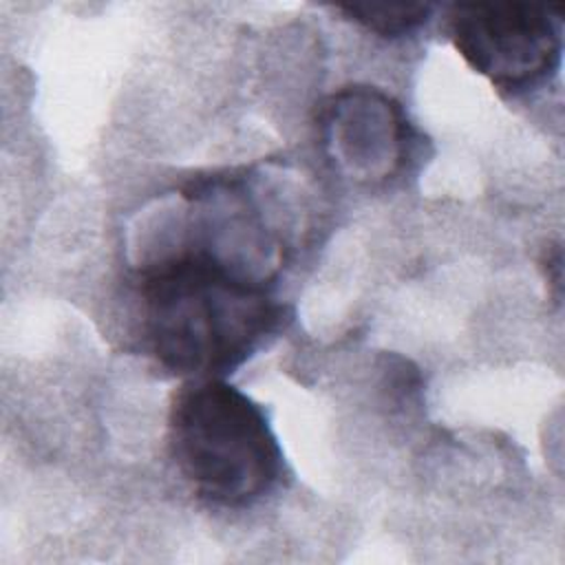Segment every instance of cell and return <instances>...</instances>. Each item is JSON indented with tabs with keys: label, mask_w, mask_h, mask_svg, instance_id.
Returning a JSON list of instances; mask_svg holds the SVG:
<instances>
[{
	"label": "cell",
	"mask_w": 565,
	"mask_h": 565,
	"mask_svg": "<svg viewBox=\"0 0 565 565\" xmlns=\"http://www.w3.org/2000/svg\"><path fill=\"white\" fill-rule=\"evenodd\" d=\"M331 161L351 179L386 181L413 152V128L397 102L373 88L333 95L320 115Z\"/></svg>",
	"instance_id": "cell-4"
},
{
	"label": "cell",
	"mask_w": 565,
	"mask_h": 565,
	"mask_svg": "<svg viewBox=\"0 0 565 565\" xmlns=\"http://www.w3.org/2000/svg\"><path fill=\"white\" fill-rule=\"evenodd\" d=\"M338 9L366 31L397 38L426 24L433 7L424 2H353Z\"/></svg>",
	"instance_id": "cell-5"
},
{
	"label": "cell",
	"mask_w": 565,
	"mask_h": 565,
	"mask_svg": "<svg viewBox=\"0 0 565 565\" xmlns=\"http://www.w3.org/2000/svg\"><path fill=\"white\" fill-rule=\"evenodd\" d=\"M459 55L494 86L539 84L561 62V7L527 2H461L448 13Z\"/></svg>",
	"instance_id": "cell-3"
},
{
	"label": "cell",
	"mask_w": 565,
	"mask_h": 565,
	"mask_svg": "<svg viewBox=\"0 0 565 565\" xmlns=\"http://www.w3.org/2000/svg\"><path fill=\"white\" fill-rule=\"evenodd\" d=\"M141 338L170 373L221 377L282 324L269 287L181 245L139 274Z\"/></svg>",
	"instance_id": "cell-1"
},
{
	"label": "cell",
	"mask_w": 565,
	"mask_h": 565,
	"mask_svg": "<svg viewBox=\"0 0 565 565\" xmlns=\"http://www.w3.org/2000/svg\"><path fill=\"white\" fill-rule=\"evenodd\" d=\"M168 444L192 490L221 508L256 503L282 472V452L263 408L221 377L192 380L174 395Z\"/></svg>",
	"instance_id": "cell-2"
}]
</instances>
